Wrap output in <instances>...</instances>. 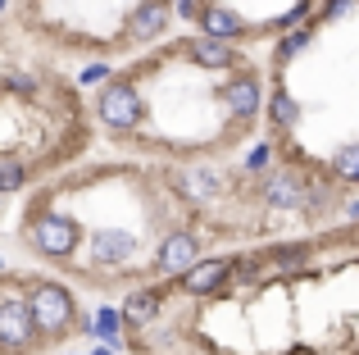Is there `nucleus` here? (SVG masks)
Segmentation results:
<instances>
[{
	"label": "nucleus",
	"instance_id": "8",
	"mask_svg": "<svg viewBox=\"0 0 359 355\" xmlns=\"http://www.w3.org/2000/svg\"><path fill=\"white\" fill-rule=\"evenodd\" d=\"M228 278H232V260L210 255V260H201V264H196L191 274L182 278V292H187V296H210V292H219Z\"/></svg>",
	"mask_w": 359,
	"mask_h": 355
},
{
	"label": "nucleus",
	"instance_id": "17",
	"mask_svg": "<svg viewBox=\"0 0 359 355\" xmlns=\"http://www.w3.org/2000/svg\"><path fill=\"white\" fill-rule=\"evenodd\" d=\"M23 182H27V169L14 155H0V192H18Z\"/></svg>",
	"mask_w": 359,
	"mask_h": 355
},
{
	"label": "nucleus",
	"instance_id": "20",
	"mask_svg": "<svg viewBox=\"0 0 359 355\" xmlns=\"http://www.w3.org/2000/svg\"><path fill=\"white\" fill-rule=\"evenodd\" d=\"M309 9H314V5H309V0H300L296 9H287V14L278 18V27H282V32H291V27H296V23H305V18H309Z\"/></svg>",
	"mask_w": 359,
	"mask_h": 355
},
{
	"label": "nucleus",
	"instance_id": "4",
	"mask_svg": "<svg viewBox=\"0 0 359 355\" xmlns=\"http://www.w3.org/2000/svg\"><path fill=\"white\" fill-rule=\"evenodd\" d=\"M27 237H32V246L41 250V255H50V260H69L73 250H78V223L73 219H64V214H55V210H41L32 219V228H27Z\"/></svg>",
	"mask_w": 359,
	"mask_h": 355
},
{
	"label": "nucleus",
	"instance_id": "5",
	"mask_svg": "<svg viewBox=\"0 0 359 355\" xmlns=\"http://www.w3.org/2000/svg\"><path fill=\"white\" fill-rule=\"evenodd\" d=\"M196 264H201V241H196V232H187V228L168 232L164 246H159V274L164 278H187Z\"/></svg>",
	"mask_w": 359,
	"mask_h": 355
},
{
	"label": "nucleus",
	"instance_id": "9",
	"mask_svg": "<svg viewBox=\"0 0 359 355\" xmlns=\"http://www.w3.org/2000/svg\"><path fill=\"white\" fill-rule=\"evenodd\" d=\"M223 105H228L237 119H255V114H259V105H264V87H259V78L241 73V78L223 82Z\"/></svg>",
	"mask_w": 359,
	"mask_h": 355
},
{
	"label": "nucleus",
	"instance_id": "23",
	"mask_svg": "<svg viewBox=\"0 0 359 355\" xmlns=\"http://www.w3.org/2000/svg\"><path fill=\"white\" fill-rule=\"evenodd\" d=\"M78 82H87V87H96V82H109V69H105V64H91V69L82 73Z\"/></svg>",
	"mask_w": 359,
	"mask_h": 355
},
{
	"label": "nucleus",
	"instance_id": "21",
	"mask_svg": "<svg viewBox=\"0 0 359 355\" xmlns=\"http://www.w3.org/2000/svg\"><path fill=\"white\" fill-rule=\"evenodd\" d=\"M5 87H9V91H23V96H32V91H36V78H32V73H9Z\"/></svg>",
	"mask_w": 359,
	"mask_h": 355
},
{
	"label": "nucleus",
	"instance_id": "24",
	"mask_svg": "<svg viewBox=\"0 0 359 355\" xmlns=\"http://www.w3.org/2000/svg\"><path fill=\"white\" fill-rule=\"evenodd\" d=\"M173 9H177L182 18H201V14H205V9H201V0H177Z\"/></svg>",
	"mask_w": 359,
	"mask_h": 355
},
{
	"label": "nucleus",
	"instance_id": "1",
	"mask_svg": "<svg viewBox=\"0 0 359 355\" xmlns=\"http://www.w3.org/2000/svg\"><path fill=\"white\" fill-rule=\"evenodd\" d=\"M96 114H100V123L109 128V133H137L141 128V119H146V105H141V96H137V87L132 82H105L100 87V96H96Z\"/></svg>",
	"mask_w": 359,
	"mask_h": 355
},
{
	"label": "nucleus",
	"instance_id": "19",
	"mask_svg": "<svg viewBox=\"0 0 359 355\" xmlns=\"http://www.w3.org/2000/svg\"><path fill=\"white\" fill-rule=\"evenodd\" d=\"M337 178H346V182H355V187H359V142H355V146H346V151L337 155Z\"/></svg>",
	"mask_w": 359,
	"mask_h": 355
},
{
	"label": "nucleus",
	"instance_id": "14",
	"mask_svg": "<svg viewBox=\"0 0 359 355\" xmlns=\"http://www.w3.org/2000/svg\"><path fill=\"white\" fill-rule=\"evenodd\" d=\"M300 201H305V192H300L296 173H278V178H269V187H264V205H273V210H296Z\"/></svg>",
	"mask_w": 359,
	"mask_h": 355
},
{
	"label": "nucleus",
	"instance_id": "11",
	"mask_svg": "<svg viewBox=\"0 0 359 355\" xmlns=\"http://www.w3.org/2000/svg\"><path fill=\"white\" fill-rule=\"evenodd\" d=\"M159 305H164L159 287H137V292L123 301V319H128V328H150V323L159 319Z\"/></svg>",
	"mask_w": 359,
	"mask_h": 355
},
{
	"label": "nucleus",
	"instance_id": "10",
	"mask_svg": "<svg viewBox=\"0 0 359 355\" xmlns=\"http://www.w3.org/2000/svg\"><path fill=\"white\" fill-rule=\"evenodd\" d=\"M164 27H168V9L159 5V0H141V5L128 14V36L132 41H150V36H159Z\"/></svg>",
	"mask_w": 359,
	"mask_h": 355
},
{
	"label": "nucleus",
	"instance_id": "26",
	"mask_svg": "<svg viewBox=\"0 0 359 355\" xmlns=\"http://www.w3.org/2000/svg\"><path fill=\"white\" fill-rule=\"evenodd\" d=\"M91 355H118L114 347H100V351H91Z\"/></svg>",
	"mask_w": 359,
	"mask_h": 355
},
{
	"label": "nucleus",
	"instance_id": "3",
	"mask_svg": "<svg viewBox=\"0 0 359 355\" xmlns=\"http://www.w3.org/2000/svg\"><path fill=\"white\" fill-rule=\"evenodd\" d=\"M36 342V319L27 296H0V351L5 355H23Z\"/></svg>",
	"mask_w": 359,
	"mask_h": 355
},
{
	"label": "nucleus",
	"instance_id": "13",
	"mask_svg": "<svg viewBox=\"0 0 359 355\" xmlns=\"http://www.w3.org/2000/svg\"><path fill=\"white\" fill-rule=\"evenodd\" d=\"M201 23H205V36H219V41H232V36L245 32V18L228 5H210L201 14Z\"/></svg>",
	"mask_w": 359,
	"mask_h": 355
},
{
	"label": "nucleus",
	"instance_id": "25",
	"mask_svg": "<svg viewBox=\"0 0 359 355\" xmlns=\"http://www.w3.org/2000/svg\"><path fill=\"white\" fill-rule=\"evenodd\" d=\"M346 9H351V0H327V5H323V18H341Z\"/></svg>",
	"mask_w": 359,
	"mask_h": 355
},
{
	"label": "nucleus",
	"instance_id": "2",
	"mask_svg": "<svg viewBox=\"0 0 359 355\" xmlns=\"http://www.w3.org/2000/svg\"><path fill=\"white\" fill-rule=\"evenodd\" d=\"M27 305H32V319H36V333H41V337H60V333H69V323H73L69 287L36 283L32 292H27Z\"/></svg>",
	"mask_w": 359,
	"mask_h": 355
},
{
	"label": "nucleus",
	"instance_id": "18",
	"mask_svg": "<svg viewBox=\"0 0 359 355\" xmlns=\"http://www.w3.org/2000/svg\"><path fill=\"white\" fill-rule=\"evenodd\" d=\"M305 46H309V32H305V27H296V32H287V36H282V41H278V64L296 60V55L305 51Z\"/></svg>",
	"mask_w": 359,
	"mask_h": 355
},
{
	"label": "nucleus",
	"instance_id": "27",
	"mask_svg": "<svg viewBox=\"0 0 359 355\" xmlns=\"http://www.w3.org/2000/svg\"><path fill=\"white\" fill-rule=\"evenodd\" d=\"M0 14H5V0H0Z\"/></svg>",
	"mask_w": 359,
	"mask_h": 355
},
{
	"label": "nucleus",
	"instance_id": "7",
	"mask_svg": "<svg viewBox=\"0 0 359 355\" xmlns=\"http://www.w3.org/2000/svg\"><path fill=\"white\" fill-rule=\"evenodd\" d=\"M132 250H137V237L128 228H96L91 232V255L96 264H128Z\"/></svg>",
	"mask_w": 359,
	"mask_h": 355
},
{
	"label": "nucleus",
	"instance_id": "16",
	"mask_svg": "<svg viewBox=\"0 0 359 355\" xmlns=\"http://www.w3.org/2000/svg\"><path fill=\"white\" fill-rule=\"evenodd\" d=\"M269 119L278 128H291L300 119V105L291 100V91H273V96H269Z\"/></svg>",
	"mask_w": 359,
	"mask_h": 355
},
{
	"label": "nucleus",
	"instance_id": "12",
	"mask_svg": "<svg viewBox=\"0 0 359 355\" xmlns=\"http://www.w3.org/2000/svg\"><path fill=\"white\" fill-rule=\"evenodd\" d=\"M187 55H191L201 69H228V64L237 60V51H232L228 41H219V36H196V41H187Z\"/></svg>",
	"mask_w": 359,
	"mask_h": 355
},
{
	"label": "nucleus",
	"instance_id": "15",
	"mask_svg": "<svg viewBox=\"0 0 359 355\" xmlns=\"http://www.w3.org/2000/svg\"><path fill=\"white\" fill-rule=\"evenodd\" d=\"M123 310H109V305H100L96 310V337H100V347H123Z\"/></svg>",
	"mask_w": 359,
	"mask_h": 355
},
{
	"label": "nucleus",
	"instance_id": "22",
	"mask_svg": "<svg viewBox=\"0 0 359 355\" xmlns=\"http://www.w3.org/2000/svg\"><path fill=\"white\" fill-rule=\"evenodd\" d=\"M269 155H273V151H269V146L259 142V146H255L250 155H245V169H255V173H259V169H269Z\"/></svg>",
	"mask_w": 359,
	"mask_h": 355
},
{
	"label": "nucleus",
	"instance_id": "6",
	"mask_svg": "<svg viewBox=\"0 0 359 355\" xmlns=\"http://www.w3.org/2000/svg\"><path fill=\"white\" fill-rule=\"evenodd\" d=\"M173 187H177V196H182V201H191V205H210L214 196L223 192V178L214 173V169H177L173 173Z\"/></svg>",
	"mask_w": 359,
	"mask_h": 355
}]
</instances>
